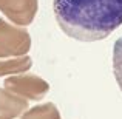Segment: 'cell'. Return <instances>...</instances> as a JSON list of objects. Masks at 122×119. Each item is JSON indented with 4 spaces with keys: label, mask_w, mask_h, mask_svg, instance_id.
Wrapping results in <instances>:
<instances>
[{
    "label": "cell",
    "mask_w": 122,
    "mask_h": 119,
    "mask_svg": "<svg viewBox=\"0 0 122 119\" xmlns=\"http://www.w3.org/2000/svg\"><path fill=\"white\" fill-rule=\"evenodd\" d=\"M5 87L28 99H42L48 93L50 87L43 79L36 76H15L5 80Z\"/></svg>",
    "instance_id": "cell-3"
},
{
    "label": "cell",
    "mask_w": 122,
    "mask_h": 119,
    "mask_svg": "<svg viewBox=\"0 0 122 119\" xmlns=\"http://www.w3.org/2000/svg\"><path fill=\"white\" fill-rule=\"evenodd\" d=\"M22 119H60V116L57 108L53 104H46V105H40V107L33 108Z\"/></svg>",
    "instance_id": "cell-6"
},
{
    "label": "cell",
    "mask_w": 122,
    "mask_h": 119,
    "mask_svg": "<svg viewBox=\"0 0 122 119\" xmlns=\"http://www.w3.org/2000/svg\"><path fill=\"white\" fill-rule=\"evenodd\" d=\"M0 9L15 23L28 25L37 11V0H0Z\"/></svg>",
    "instance_id": "cell-4"
},
{
    "label": "cell",
    "mask_w": 122,
    "mask_h": 119,
    "mask_svg": "<svg viewBox=\"0 0 122 119\" xmlns=\"http://www.w3.org/2000/svg\"><path fill=\"white\" fill-rule=\"evenodd\" d=\"M113 73L122 91V37L116 40L113 48Z\"/></svg>",
    "instance_id": "cell-7"
},
{
    "label": "cell",
    "mask_w": 122,
    "mask_h": 119,
    "mask_svg": "<svg viewBox=\"0 0 122 119\" xmlns=\"http://www.w3.org/2000/svg\"><path fill=\"white\" fill-rule=\"evenodd\" d=\"M26 101L0 90V119H12L26 110Z\"/></svg>",
    "instance_id": "cell-5"
},
{
    "label": "cell",
    "mask_w": 122,
    "mask_h": 119,
    "mask_svg": "<svg viewBox=\"0 0 122 119\" xmlns=\"http://www.w3.org/2000/svg\"><path fill=\"white\" fill-rule=\"evenodd\" d=\"M30 34L20 28H12L0 20V57L20 56L30 50Z\"/></svg>",
    "instance_id": "cell-2"
},
{
    "label": "cell",
    "mask_w": 122,
    "mask_h": 119,
    "mask_svg": "<svg viewBox=\"0 0 122 119\" xmlns=\"http://www.w3.org/2000/svg\"><path fill=\"white\" fill-rule=\"evenodd\" d=\"M54 16L66 36L102 40L122 25V0H54Z\"/></svg>",
    "instance_id": "cell-1"
}]
</instances>
